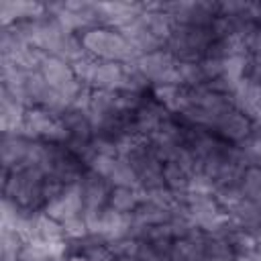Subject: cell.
Listing matches in <instances>:
<instances>
[{"mask_svg":"<svg viewBox=\"0 0 261 261\" xmlns=\"http://www.w3.org/2000/svg\"><path fill=\"white\" fill-rule=\"evenodd\" d=\"M210 130H212L214 135H218L222 141L230 143V145H241L243 141L249 139V135H251V130H253V122H251L245 114H241L237 108H232V110H228L226 114H222V116L210 126Z\"/></svg>","mask_w":261,"mask_h":261,"instance_id":"obj_6","label":"cell"},{"mask_svg":"<svg viewBox=\"0 0 261 261\" xmlns=\"http://www.w3.org/2000/svg\"><path fill=\"white\" fill-rule=\"evenodd\" d=\"M224 239H228V243H230V247L234 249L237 257H243V255H255V253H257V237L251 234L249 230L239 228L237 224L228 230V234H226Z\"/></svg>","mask_w":261,"mask_h":261,"instance_id":"obj_19","label":"cell"},{"mask_svg":"<svg viewBox=\"0 0 261 261\" xmlns=\"http://www.w3.org/2000/svg\"><path fill=\"white\" fill-rule=\"evenodd\" d=\"M169 116H171V112H169L163 104H159L153 96H149L147 102H145V104L139 108V112L135 114V128H137V135L149 139L151 135L157 133V128L161 126V122L167 120Z\"/></svg>","mask_w":261,"mask_h":261,"instance_id":"obj_9","label":"cell"},{"mask_svg":"<svg viewBox=\"0 0 261 261\" xmlns=\"http://www.w3.org/2000/svg\"><path fill=\"white\" fill-rule=\"evenodd\" d=\"M249 55H261V24L251 31V35L245 39Z\"/></svg>","mask_w":261,"mask_h":261,"instance_id":"obj_29","label":"cell"},{"mask_svg":"<svg viewBox=\"0 0 261 261\" xmlns=\"http://www.w3.org/2000/svg\"><path fill=\"white\" fill-rule=\"evenodd\" d=\"M82 257H84V261H116V257L112 255V251L108 249V245L88 249V251L82 253Z\"/></svg>","mask_w":261,"mask_h":261,"instance_id":"obj_28","label":"cell"},{"mask_svg":"<svg viewBox=\"0 0 261 261\" xmlns=\"http://www.w3.org/2000/svg\"><path fill=\"white\" fill-rule=\"evenodd\" d=\"M237 261H257L255 255H243V257H237Z\"/></svg>","mask_w":261,"mask_h":261,"instance_id":"obj_31","label":"cell"},{"mask_svg":"<svg viewBox=\"0 0 261 261\" xmlns=\"http://www.w3.org/2000/svg\"><path fill=\"white\" fill-rule=\"evenodd\" d=\"M143 202L139 188H112L108 206L122 214H133L137 206Z\"/></svg>","mask_w":261,"mask_h":261,"instance_id":"obj_12","label":"cell"},{"mask_svg":"<svg viewBox=\"0 0 261 261\" xmlns=\"http://www.w3.org/2000/svg\"><path fill=\"white\" fill-rule=\"evenodd\" d=\"M139 247H141V241L133 239V237H122V239H114L108 243V249L112 251V255L116 259H122V257H137L139 253Z\"/></svg>","mask_w":261,"mask_h":261,"instance_id":"obj_25","label":"cell"},{"mask_svg":"<svg viewBox=\"0 0 261 261\" xmlns=\"http://www.w3.org/2000/svg\"><path fill=\"white\" fill-rule=\"evenodd\" d=\"M177 71L184 88H202L208 84L200 61H177Z\"/></svg>","mask_w":261,"mask_h":261,"instance_id":"obj_20","label":"cell"},{"mask_svg":"<svg viewBox=\"0 0 261 261\" xmlns=\"http://www.w3.org/2000/svg\"><path fill=\"white\" fill-rule=\"evenodd\" d=\"M192 171L179 167V165H173V163H163V181L165 186L175 192V194H186L188 188H190V179H192Z\"/></svg>","mask_w":261,"mask_h":261,"instance_id":"obj_16","label":"cell"},{"mask_svg":"<svg viewBox=\"0 0 261 261\" xmlns=\"http://www.w3.org/2000/svg\"><path fill=\"white\" fill-rule=\"evenodd\" d=\"M61 224H63V228H65V234H67V239H84V237H88V234H90V230H88V224H86V218H84V214H80V216H73V218H69V220L61 222Z\"/></svg>","mask_w":261,"mask_h":261,"instance_id":"obj_26","label":"cell"},{"mask_svg":"<svg viewBox=\"0 0 261 261\" xmlns=\"http://www.w3.org/2000/svg\"><path fill=\"white\" fill-rule=\"evenodd\" d=\"M137 65L151 82V86H181L177 61L167 49L141 55L137 59Z\"/></svg>","mask_w":261,"mask_h":261,"instance_id":"obj_4","label":"cell"},{"mask_svg":"<svg viewBox=\"0 0 261 261\" xmlns=\"http://www.w3.org/2000/svg\"><path fill=\"white\" fill-rule=\"evenodd\" d=\"M45 181L47 173L39 165L2 171V198L16 202L29 212H41L47 204Z\"/></svg>","mask_w":261,"mask_h":261,"instance_id":"obj_1","label":"cell"},{"mask_svg":"<svg viewBox=\"0 0 261 261\" xmlns=\"http://www.w3.org/2000/svg\"><path fill=\"white\" fill-rule=\"evenodd\" d=\"M214 41L212 27L175 24L165 49L175 57V61H202L208 47Z\"/></svg>","mask_w":261,"mask_h":261,"instance_id":"obj_3","label":"cell"},{"mask_svg":"<svg viewBox=\"0 0 261 261\" xmlns=\"http://www.w3.org/2000/svg\"><path fill=\"white\" fill-rule=\"evenodd\" d=\"M53 55L59 57V59H63V61H67V63H73V61L82 59L84 55H88V51L84 49V43H82V37L80 35L67 33L61 39V43L57 45V49H55Z\"/></svg>","mask_w":261,"mask_h":261,"instance_id":"obj_18","label":"cell"},{"mask_svg":"<svg viewBox=\"0 0 261 261\" xmlns=\"http://www.w3.org/2000/svg\"><path fill=\"white\" fill-rule=\"evenodd\" d=\"M80 188L84 196V212L86 210H102L110 202L112 186L106 177L94 173L92 169H86L80 177Z\"/></svg>","mask_w":261,"mask_h":261,"instance_id":"obj_7","label":"cell"},{"mask_svg":"<svg viewBox=\"0 0 261 261\" xmlns=\"http://www.w3.org/2000/svg\"><path fill=\"white\" fill-rule=\"evenodd\" d=\"M24 245L27 241L18 230H12V228L0 230V259L2 261H18V255Z\"/></svg>","mask_w":261,"mask_h":261,"instance_id":"obj_15","label":"cell"},{"mask_svg":"<svg viewBox=\"0 0 261 261\" xmlns=\"http://www.w3.org/2000/svg\"><path fill=\"white\" fill-rule=\"evenodd\" d=\"M206 261H237V253L228 239L218 234H206Z\"/></svg>","mask_w":261,"mask_h":261,"instance_id":"obj_17","label":"cell"},{"mask_svg":"<svg viewBox=\"0 0 261 261\" xmlns=\"http://www.w3.org/2000/svg\"><path fill=\"white\" fill-rule=\"evenodd\" d=\"M200 65H202V71H204V75H206L208 82H212V80H216V77H220V75L224 73V61H222V59L204 57V59L200 61Z\"/></svg>","mask_w":261,"mask_h":261,"instance_id":"obj_27","label":"cell"},{"mask_svg":"<svg viewBox=\"0 0 261 261\" xmlns=\"http://www.w3.org/2000/svg\"><path fill=\"white\" fill-rule=\"evenodd\" d=\"M247 65H249V53H245V55H232V57L224 59V73L222 75L230 84L239 86L245 80V75H247Z\"/></svg>","mask_w":261,"mask_h":261,"instance_id":"obj_23","label":"cell"},{"mask_svg":"<svg viewBox=\"0 0 261 261\" xmlns=\"http://www.w3.org/2000/svg\"><path fill=\"white\" fill-rule=\"evenodd\" d=\"M255 259H257V261H261V251H257V253H255Z\"/></svg>","mask_w":261,"mask_h":261,"instance_id":"obj_32","label":"cell"},{"mask_svg":"<svg viewBox=\"0 0 261 261\" xmlns=\"http://www.w3.org/2000/svg\"><path fill=\"white\" fill-rule=\"evenodd\" d=\"M27 114V106L14 100L8 92L0 90V130L2 133H18Z\"/></svg>","mask_w":261,"mask_h":261,"instance_id":"obj_11","label":"cell"},{"mask_svg":"<svg viewBox=\"0 0 261 261\" xmlns=\"http://www.w3.org/2000/svg\"><path fill=\"white\" fill-rule=\"evenodd\" d=\"M63 261H84V257L82 255H67V257H63Z\"/></svg>","mask_w":261,"mask_h":261,"instance_id":"obj_30","label":"cell"},{"mask_svg":"<svg viewBox=\"0 0 261 261\" xmlns=\"http://www.w3.org/2000/svg\"><path fill=\"white\" fill-rule=\"evenodd\" d=\"M43 212L51 218H55L57 222H65L73 216L84 214V196H82V188L80 181L75 184H67L63 186V190L45 204Z\"/></svg>","mask_w":261,"mask_h":261,"instance_id":"obj_5","label":"cell"},{"mask_svg":"<svg viewBox=\"0 0 261 261\" xmlns=\"http://www.w3.org/2000/svg\"><path fill=\"white\" fill-rule=\"evenodd\" d=\"M92 90H112L120 92L124 88V63L118 61H100L94 67L92 80H90Z\"/></svg>","mask_w":261,"mask_h":261,"instance_id":"obj_10","label":"cell"},{"mask_svg":"<svg viewBox=\"0 0 261 261\" xmlns=\"http://www.w3.org/2000/svg\"><path fill=\"white\" fill-rule=\"evenodd\" d=\"M214 198H216V202H218L224 210L234 208L241 200H245L241 181H232V184H220V186H216V190H214Z\"/></svg>","mask_w":261,"mask_h":261,"instance_id":"obj_22","label":"cell"},{"mask_svg":"<svg viewBox=\"0 0 261 261\" xmlns=\"http://www.w3.org/2000/svg\"><path fill=\"white\" fill-rule=\"evenodd\" d=\"M179 94H181V86H151V96L159 104H163L169 112H173Z\"/></svg>","mask_w":261,"mask_h":261,"instance_id":"obj_24","label":"cell"},{"mask_svg":"<svg viewBox=\"0 0 261 261\" xmlns=\"http://www.w3.org/2000/svg\"><path fill=\"white\" fill-rule=\"evenodd\" d=\"M133 216L143 226H159V224H165L171 218V212L161 208V206H157V204H153V202H149V200H143L137 206V210L133 212Z\"/></svg>","mask_w":261,"mask_h":261,"instance_id":"obj_13","label":"cell"},{"mask_svg":"<svg viewBox=\"0 0 261 261\" xmlns=\"http://www.w3.org/2000/svg\"><path fill=\"white\" fill-rule=\"evenodd\" d=\"M47 12L45 2H31V0H2L0 2V20L2 27H10L22 20L41 18Z\"/></svg>","mask_w":261,"mask_h":261,"instance_id":"obj_8","label":"cell"},{"mask_svg":"<svg viewBox=\"0 0 261 261\" xmlns=\"http://www.w3.org/2000/svg\"><path fill=\"white\" fill-rule=\"evenodd\" d=\"M106 179L110 181L112 188H139V177L124 157L114 159V165Z\"/></svg>","mask_w":261,"mask_h":261,"instance_id":"obj_14","label":"cell"},{"mask_svg":"<svg viewBox=\"0 0 261 261\" xmlns=\"http://www.w3.org/2000/svg\"><path fill=\"white\" fill-rule=\"evenodd\" d=\"M84 49L100 59V61H118V63H128L137 61L141 55L137 49L122 37L120 31L108 29V27H92L86 33L80 35Z\"/></svg>","mask_w":261,"mask_h":261,"instance_id":"obj_2","label":"cell"},{"mask_svg":"<svg viewBox=\"0 0 261 261\" xmlns=\"http://www.w3.org/2000/svg\"><path fill=\"white\" fill-rule=\"evenodd\" d=\"M241 188H243V194L247 200L261 206V165H251L245 169Z\"/></svg>","mask_w":261,"mask_h":261,"instance_id":"obj_21","label":"cell"}]
</instances>
